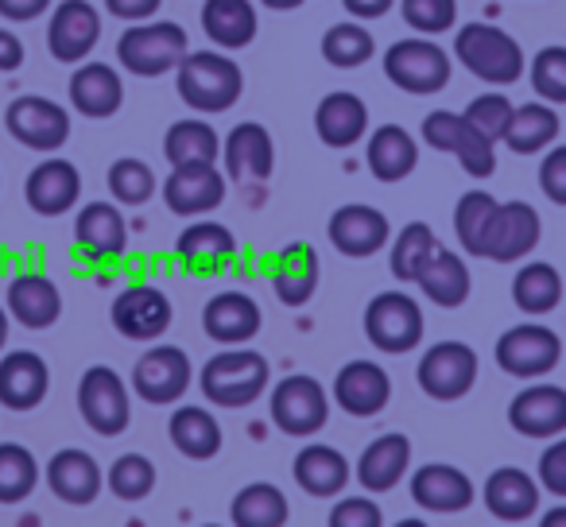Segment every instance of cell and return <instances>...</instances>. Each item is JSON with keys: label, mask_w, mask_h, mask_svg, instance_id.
<instances>
[{"label": "cell", "mask_w": 566, "mask_h": 527, "mask_svg": "<svg viewBox=\"0 0 566 527\" xmlns=\"http://www.w3.org/2000/svg\"><path fill=\"white\" fill-rule=\"evenodd\" d=\"M175 89H179L182 105H190L202 117H213V113H226L241 102L244 74L229 55H218V51H187L182 63L175 66Z\"/></svg>", "instance_id": "obj_1"}, {"label": "cell", "mask_w": 566, "mask_h": 527, "mask_svg": "<svg viewBox=\"0 0 566 527\" xmlns=\"http://www.w3.org/2000/svg\"><path fill=\"white\" fill-rule=\"evenodd\" d=\"M272 384V365L244 346H226L221 354H213L198 372V388L213 408L241 411L249 403H256Z\"/></svg>", "instance_id": "obj_2"}, {"label": "cell", "mask_w": 566, "mask_h": 527, "mask_svg": "<svg viewBox=\"0 0 566 527\" xmlns=\"http://www.w3.org/2000/svg\"><path fill=\"white\" fill-rule=\"evenodd\" d=\"M454 59L485 86H512L524 78L527 59L520 43L496 24H462L454 32Z\"/></svg>", "instance_id": "obj_3"}, {"label": "cell", "mask_w": 566, "mask_h": 527, "mask_svg": "<svg viewBox=\"0 0 566 527\" xmlns=\"http://www.w3.org/2000/svg\"><path fill=\"white\" fill-rule=\"evenodd\" d=\"M190 51V40L182 24L171 20H156V24H133L120 32L117 40V63L136 78H159V74L175 71L182 55Z\"/></svg>", "instance_id": "obj_4"}, {"label": "cell", "mask_w": 566, "mask_h": 527, "mask_svg": "<svg viewBox=\"0 0 566 527\" xmlns=\"http://www.w3.org/2000/svg\"><path fill=\"white\" fill-rule=\"evenodd\" d=\"M450 55L427 35H411V40H396L385 51V78L400 86L403 94L431 97L450 86Z\"/></svg>", "instance_id": "obj_5"}, {"label": "cell", "mask_w": 566, "mask_h": 527, "mask_svg": "<svg viewBox=\"0 0 566 527\" xmlns=\"http://www.w3.org/2000/svg\"><path fill=\"white\" fill-rule=\"evenodd\" d=\"M268 411H272V423L292 439H311L326 426L331 419V392L318 384L307 372H292L283 377L280 384L268 396Z\"/></svg>", "instance_id": "obj_6"}, {"label": "cell", "mask_w": 566, "mask_h": 527, "mask_svg": "<svg viewBox=\"0 0 566 527\" xmlns=\"http://www.w3.org/2000/svg\"><path fill=\"white\" fill-rule=\"evenodd\" d=\"M78 411L86 426L102 439H117L133 423V396L120 380L117 369L109 365H90L78 380Z\"/></svg>", "instance_id": "obj_7"}, {"label": "cell", "mask_w": 566, "mask_h": 527, "mask_svg": "<svg viewBox=\"0 0 566 527\" xmlns=\"http://www.w3.org/2000/svg\"><path fill=\"white\" fill-rule=\"evenodd\" d=\"M365 338L388 357H403L423 341V307L403 292H380L365 307Z\"/></svg>", "instance_id": "obj_8"}, {"label": "cell", "mask_w": 566, "mask_h": 527, "mask_svg": "<svg viewBox=\"0 0 566 527\" xmlns=\"http://www.w3.org/2000/svg\"><path fill=\"white\" fill-rule=\"evenodd\" d=\"M419 136H423L427 148L458 156L462 171L473 175V179H489L496 171V144L489 136H481L462 113H447V109L427 113L423 125H419Z\"/></svg>", "instance_id": "obj_9"}, {"label": "cell", "mask_w": 566, "mask_h": 527, "mask_svg": "<svg viewBox=\"0 0 566 527\" xmlns=\"http://www.w3.org/2000/svg\"><path fill=\"white\" fill-rule=\"evenodd\" d=\"M496 365L516 380H539L563 361V341L551 326L520 323L496 338Z\"/></svg>", "instance_id": "obj_10"}, {"label": "cell", "mask_w": 566, "mask_h": 527, "mask_svg": "<svg viewBox=\"0 0 566 527\" xmlns=\"http://www.w3.org/2000/svg\"><path fill=\"white\" fill-rule=\"evenodd\" d=\"M416 380L431 400L454 403L462 396H470V388L478 384V354L465 341H434L423 357H419Z\"/></svg>", "instance_id": "obj_11"}, {"label": "cell", "mask_w": 566, "mask_h": 527, "mask_svg": "<svg viewBox=\"0 0 566 527\" xmlns=\"http://www.w3.org/2000/svg\"><path fill=\"white\" fill-rule=\"evenodd\" d=\"M4 128L17 144L51 156L71 140V113L51 97L24 94L4 109Z\"/></svg>", "instance_id": "obj_12"}, {"label": "cell", "mask_w": 566, "mask_h": 527, "mask_svg": "<svg viewBox=\"0 0 566 527\" xmlns=\"http://www.w3.org/2000/svg\"><path fill=\"white\" fill-rule=\"evenodd\" d=\"M195 369H190L187 349L179 346H151L133 369V392L151 408H167L187 396Z\"/></svg>", "instance_id": "obj_13"}, {"label": "cell", "mask_w": 566, "mask_h": 527, "mask_svg": "<svg viewBox=\"0 0 566 527\" xmlns=\"http://www.w3.org/2000/svg\"><path fill=\"white\" fill-rule=\"evenodd\" d=\"M539 236H543V221L532 202H501L493 213V221H489L485 244H481V260L516 264V260L532 256Z\"/></svg>", "instance_id": "obj_14"}, {"label": "cell", "mask_w": 566, "mask_h": 527, "mask_svg": "<svg viewBox=\"0 0 566 527\" xmlns=\"http://www.w3.org/2000/svg\"><path fill=\"white\" fill-rule=\"evenodd\" d=\"M102 40V12L90 0H63L51 12L48 24V51L59 63H86Z\"/></svg>", "instance_id": "obj_15"}, {"label": "cell", "mask_w": 566, "mask_h": 527, "mask_svg": "<svg viewBox=\"0 0 566 527\" xmlns=\"http://www.w3.org/2000/svg\"><path fill=\"white\" fill-rule=\"evenodd\" d=\"M226 190L229 179L226 171H218V164H187L171 167L164 182V202L179 218H202L226 202Z\"/></svg>", "instance_id": "obj_16"}, {"label": "cell", "mask_w": 566, "mask_h": 527, "mask_svg": "<svg viewBox=\"0 0 566 527\" xmlns=\"http://www.w3.org/2000/svg\"><path fill=\"white\" fill-rule=\"evenodd\" d=\"M113 326H117L120 338L128 341H156L167 334L171 326L175 310H171V299H167L159 287L151 284H133L113 299V310H109Z\"/></svg>", "instance_id": "obj_17"}, {"label": "cell", "mask_w": 566, "mask_h": 527, "mask_svg": "<svg viewBox=\"0 0 566 527\" xmlns=\"http://www.w3.org/2000/svg\"><path fill=\"white\" fill-rule=\"evenodd\" d=\"M326 236L331 244L349 260H369L392 241V225L388 218L377 210V205H365V202H349L338 205L331 213V225H326Z\"/></svg>", "instance_id": "obj_18"}, {"label": "cell", "mask_w": 566, "mask_h": 527, "mask_svg": "<svg viewBox=\"0 0 566 527\" xmlns=\"http://www.w3.org/2000/svg\"><path fill=\"white\" fill-rule=\"evenodd\" d=\"M334 403L354 419H373L392 400V377L377 361H349L338 369L331 388Z\"/></svg>", "instance_id": "obj_19"}, {"label": "cell", "mask_w": 566, "mask_h": 527, "mask_svg": "<svg viewBox=\"0 0 566 527\" xmlns=\"http://www.w3.org/2000/svg\"><path fill=\"white\" fill-rule=\"evenodd\" d=\"M74 249L90 264H113L128 249V225L113 202H90L74 218Z\"/></svg>", "instance_id": "obj_20"}, {"label": "cell", "mask_w": 566, "mask_h": 527, "mask_svg": "<svg viewBox=\"0 0 566 527\" xmlns=\"http://www.w3.org/2000/svg\"><path fill=\"white\" fill-rule=\"evenodd\" d=\"M24 198L40 218H63V213H71L82 198L78 167L63 156H48L43 164L32 167V175H28Z\"/></svg>", "instance_id": "obj_21"}, {"label": "cell", "mask_w": 566, "mask_h": 527, "mask_svg": "<svg viewBox=\"0 0 566 527\" xmlns=\"http://www.w3.org/2000/svg\"><path fill=\"white\" fill-rule=\"evenodd\" d=\"M509 426L516 434H524V439H558V434H566V388H520L509 403Z\"/></svg>", "instance_id": "obj_22"}, {"label": "cell", "mask_w": 566, "mask_h": 527, "mask_svg": "<svg viewBox=\"0 0 566 527\" xmlns=\"http://www.w3.org/2000/svg\"><path fill=\"white\" fill-rule=\"evenodd\" d=\"M221 164H226L229 182H252L268 179L275 167V144L260 120H241L229 128V136L221 140Z\"/></svg>", "instance_id": "obj_23"}, {"label": "cell", "mask_w": 566, "mask_h": 527, "mask_svg": "<svg viewBox=\"0 0 566 527\" xmlns=\"http://www.w3.org/2000/svg\"><path fill=\"white\" fill-rule=\"evenodd\" d=\"M411 500L423 512H439V516H454V512H465L473 500H478V488L465 477L458 465L447 462H427L411 473Z\"/></svg>", "instance_id": "obj_24"}, {"label": "cell", "mask_w": 566, "mask_h": 527, "mask_svg": "<svg viewBox=\"0 0 566 527\" xmlns=\"http://www.w3.org/2000/svg\"><path fill=\"white\" fill-rule=\"evenodd\" d=\"M51 392V369L32 349H12L0 357V408L35 411Z\"/></svg>", "instance_id": "obj_25"}, {"label": "cell", "mask_w": 566, "mask_h": 527, "mask_svg": "<svg viewBox=\"0 0 566 527\" xmlns=\"http://www.w3.org/2000/svg\"><path fill=\"white\" fill-rule=\"evenodd\" d=\"M264 326L260 303L244 292H218L202 307V330L218 346H249Z\"/></svg>", "instance_id": "obj_26"}, {"label": "cell", "mask_w": 566, "mask_h": 527, "mask_svg": "<svg viewBox=\"0 0 566 527\" xmlns=\"http://www.w3.org/2000/svg\"><path fill=\"white\" fill-rule=\"evenodd\" d=\"M175 256H179L182 268L195 272V276H213V272H221L226 264H233L237 236H233V229L221 225V221L198 218L179 233V241H175Z\"/></svg>", "instance_id": "obj_27"}, {"label": "cell", "mask_w": 566, "mask_h": 527, "mask_svg": "<svg viewBox=\"0 0 566 527\" xmlns=\"http://www.w3.org/2000/svg\"><path fill=\"white\" fill-rule=\"evenodd\" d=\"M481 500L501 524H524L539 512V481L520 465H501L485 477Z\"/></svg>", "instance_id": "obj_28"}, {"label": "cell", "mask_w": 566, "mask_h": 527, "mask_svg": "<svg viewBox=\"0 0 566 527\" xmlns=\"http://www.w3.org/2000/svg\"><path fill=\"white\" fill-rule=\"evenodd\" d=\"M43 481H48V488L59 500L74 504V508L94 504L105 488V473H102V465H97V457L74 446L59 450V454L51 457L48 470H43Z\"/></svg>", "instance_id": "obj_29"}, {"label": "cell", "mask_w": 566, "mask_h": 527, "mask_svg": "<svg viewBox=\"0 0 566 527\" xmlns=\"http://www.w3.org/2000/svg\"><path fill=\"white\" fill-rule=\"evenodd\" d=\"M411 470V439L400 431H388L380 439H373L369 446L357 457V485L369 496L377 493H392Z\"/></svg>", "instance_id": "obj_30"}, {"label": "cell", "mask_w": 566, "mask_h": 527, "mask_svg": "<svg viewBox=\"0 0 566 527\" xmlns=\"http://www.w3.org/2000/svg\"><path fill=\"white\" fill-rule=\"evenodd\" d=\"M4 310L24 330H51L63 315V295H59L55 280H48L43 272H24L4 292Z\"/></svg>", "instance_id": "obj_31"}, {"label": "cell", "mask_w": 566, "mask_h": 527, "mask_svg": "<svg viewBox=\"0 0 566 527\" xmlns=\"http://www.w3.org/2000/svg\"><path fill=\"white\" fill-rule=\"evenodd\" d=\"M71 105L74 113L90 120H109L125 105V82H120L117 66L109 63H78L71 74Z\"/></svg>", "instance_id": "obj_32"}, {"label": "cell", "mask_w": 566, "mask_h": 527, "mask_svg": "<svg viewBox=\"0 0 566 527\" xmlns=\"http://www.w3.org/2000/svg\"><path fill=\"white\" fill-rule=\"evenodd\" d=\"M318 280H323V264L307 241H292L272 260V292L283 307H303L315 299Z\"/></svg>", "instance_id": "obj_33"}, {"label": "cell", "mask_w": 566, "mask_h": 527, "mask_svg": "<svg viewBox=\"0 0 566 527\" xmlns=\"http://www.w3.org/2000/svg\"><path fill=\"white\" fill-rule=\"evenodd\" d=\"M315 133L326 148H354L369 133V105L349 89H334L315 105Z\"/></svg>", "instance_id": "obj_34"}, {"label": "cell", "mask_w": 566, "mask_h": 527, "mask_svg": "<svg viewBox=\"0 0 566 527\" xmlns=\"http://www.w3.org/2000/svg\"><path fill=\"white\" fill-rule=\"evenodd\" d=\"M292 473H295V485H300L307 496L331 500V496H338L342 488L349 485V473L354 470H349L342 450L326 446V442H307V446L295 454Z\"/></svg>", "instance_id": "obj_35"}, {"label": "cell", "mask_w": 566, "mask_h": 527, "mask_svg": "<svg viewBox=\"0 0 566 527\" xmlns=\"http://www.w3.org/2000/svg\"><path fill=\"white\" fill-rule=\"evenodd\" d=\"M419 292L427 295V299L434 303V307H442V310H454V307H462L465 299H470V292H473V276H470V264H465L458 252H450V249H434V256L427 260V268L419 272Z\"/></svg>", "instance_id": "obj_36"}, {"label": "cell", "mask_w": 566, "mask_h": 527, "mask_svg": "<svg viewBox=\"0 0 566 527\" xmlns=\"http://www.w3.org/2000/svg\"><path fill=\"white\" fill-rule=\"evenodd\" d=\"M365 164H369L373 179L380 182H400L408 179L419 167V148L416 136L403 125H380L369 136V148H365Z\"/></svg>", "instance_id": "obj_37"}, {"label": "cell", "mask_w": 566, "mask_h": 527, "mask_svg": "<svg viewBox=\"0 0 566 527\" xmlns=\"http://www.w3.org/2000/svg\"><path fill=\"white\" fill-rule=\"evenodd\" d=\"M202 32L213 48L241 51L256 40L260 20L252 0H206L202 4Z\"/></svg>", "instance_id": "obj_38"}, {"label": "cell", "mask_w": 566, "mask_h": 527, "mask_svg": "<svg viewBox=\"0 0 566 527\" xmlns=\"http://www.w3.org/2000/svg\"><path fill=\"white\" fill-rule=\"evenodd\" d=\"M167 434H171V446L190 462H210V457H218L221 442H226L213 411L198 408V403L175 408V415L167 419Z\"/></svg>", "instance_id": "obj_39"}, {"label": "cell", "mask_w": 566, "mask_h": 527, "mask_svg": "<svg viewBox=\"0 0 566 527\" xmlns=\"http://www.w3.org/2000/svg\"><path fill=\"white\" fill-rule=\"evenodd\" d=\"M558 113L555 105L547 102H527V105H516L512 109V120L509 128H504L501 140L509 144V151H516V156H539V151H547L551 144L558 140Z\"/></svg>", "instance_id": "obj_40"}, {"label": "cell", "mask_w": 566, "mask_h": 527, "mask_svg": "<svg viewBox=\"0 0 566 527\" xmlns=\"http://www.w3.org/2000/svg\"><path fill=\"white\" fill-rule=\"evenodd\" d=\"M292 508H287V496L272 481H252L229 504V524L233 527H287Z\"/></svg>", "instance_id": "obj_41"}, {"label": "cell", "mask_w": 566, "mask_h": 527, "mask_svg": "<svg viewBox=\"0 0 566 527\" xmlns=\"http://www.w3.org/2000/svg\"><path fill=\"white\" fill-rule=\"evenodd\" d=\"M164 156L171 167H187V164H218L221 159V136L213 133L210 120L198 117H182L167 128L164 136Z\"/></svg>", "instance_id": "obj_42"}, {"label": "cell", "mask_w": 566, "mask_h": 527, "mask_svg": "<svg viewBox=\"0 0 566 527\" xmlns=\"http://www.w3.org/2000/svg\"><path fill=\"white\" fill-rule=\"evenodd\" d=\"M512 303L532 318L551 315L563 303V276L543 260H532L512 276Z\"/></svg>", "instance_id": "obj_43"}, {"label": "cell", "mask_w": 566, "mask_h": 527, "mask_svg": "<svg viewBox=\"0 0 566 527\" xmlns=\"http://www.w3.org/2000/svg\"><path fill=\"white\" fill-rule=\"evenodd\" d=\"M439 249V236L427 221H408L400 233L392 236V252H388V268L400 284H416L419 272L427 268V260Z\"/></svg>", "instance_id": "obj_44"}, {"label": "cell", "mask_w": 566, "mask_h": 527, "mask_svg": "<svg viewBox=\"0 0 566 527\" xmlns=\"http://www.w3.org/2000/svg\"><path fill=\"white\" fill-rule=\"evenodd\" d=\"M377 55V40L365 24H331L323 35V59L334 71H357Z\"/></svg>", "instance_id": "obj_45"}, {"label": "cell", "mask_w": 566, "mask_h": 527, "mask_svg": "<svg viewBox=\"0 0 566 527\" xmlns=\"http://www.w3.org/2000/svg\"><path fill=\"white\" fill-rule=\"evenodd\" d=\"M40 485V462L20 442H0V504H20Z\"/></svg>", "instance_id": "obj_46"}, {"label": "cell", "mask_w": 566, "mask_h": 527, "mask_svg": "<svg viewBox=\"0 0 566 527\" xmlns=\"http://www.w3.org/2000/svg\"><path fill=\"white\" fill-rule=\"evenodd\" d=\"M496 198L489 190H465L454 205V233H458V244L462 252L470 256H481V244H485V233H489V221L496 213Z\"/></svg>", "instance_id": "obj_47"}, {"label": "cell", "mask_w": 566, "mask_h": 527, "mask_svg": "<svg viewBox=\"0 0 566 527\" xmlns=\"http://www.w3.org/2000/svg\"><path fill=\"white\" fill-rule=\"evenodd\" d=\"M105 182H109L113 202H120V205H144L159 187L156 171H151V167L144 164V159H136V156L117 159V164L109 167V175H105Z\"/></svg>", "instance_id": "obj_48"}, {"label": "cell", "mask_w": 566, "mask_h": 527, "mask_svg": "<svg viewBox=\"0 0 566 527\" xmlns=\"http://www.w3.org/2000/svg\"><path fill=\"white\" fill-rule=\"evenodd\" d=\"M105 485H109V493L117 500L136 504L144 496H151V488H156V465L144 454H120L109 465V473H105Z\"/></svg>", "instance_id": "obj_49"}, {"label": "cell", "mask_w": 566, "mask_h": 527, "mask_svg": "<svg viewBox=\"0 0 566 527\" xmlns=\"http://www.w3.org/2000/svg\"><path fill=\"white\" fill-rule=\"evenodd\" d=\"M532 89L539 94V102L547 105H566V48H543L527 66Z\"/></svg>", "instance_id": "obj_50"}, {"label": "cell", "mask_w": 566, "mask_h": 527, "mask_svg": "<svg viewBox=\"0 0 566 527\" xmlns=\"http://www.w3.org/2000/svg\"><path fill=\"white\" fill-rule=\"evenodd\" d=\"M400 17L416 35L434 40L458 24V0H400Z\"/></svg>", "instance_id": "obj_51"}, {"label": "cell", "mask_w": 566, "mask_h": 527, "mask_svg": "<svg viewBox=\"0 0 566 527\" xmlns=\"http://www.w3.org/2000/svg\"><path fill=\"white\" fill-rule=\"evenodd\" d=\"M512 109H516V105H512L509 97L501 94V89H489V94H478L470 105H465L462 117L470 120V125L478 128L481 136H489V140L496 144L504 136V128H509Z\"/></svg>", "instance_id": "obj_52"}, {"label": "cell", "mask_w": 566, "mask_h": 527, "mask_svg": "<svg viewBox=\"0 0 566 527\" xmlns=\"http://www.w3.org/2000/svg\"><path fill=\"white\" fill-rule=\"evenodd\" d=\"M326 527H385V512L373 496H342L331 508Z\"/></svg>", "instance_id": "obj_53"}, {"label": "cell", "mask_w": 566, "mask_h": 527, "mask_svg": "<svg viewBox=\"0 0 566 527\" xmlns=\"http://www.w3.org/2000/svg\"><path fill=\"white\" fill-rule=\"evenodd\" d=\"M539 488L566 500V434L551 439V446L539 454Z\"/></svg>", "instance_id": "obj_54"}, {"label": "cell", "mask_w": 566, "mask_h": 527, "mask_svg": "<svg viewBox=\"0 0 566 527\" xmlns=\"http://www.w3.org/2000/svg\"><path fill=\"white\" fill-rule=\"evenodd\" d=\"M539 190L551 198L555 205H566V144L555 148L551 144L543 151V164H539Z\"/></svg>", "instance_id": "obj_55"}, {"label": "cell", "mask_w": 566, "mask_h": 527, "mask_svg": "<svg viewBox=\"0 0 566 527\" xmlns=\"http://www.w3.org/2000/svg\"><path fill=\"white\" fill-rule=\"evenodd\" d=\"M159 4H164V0H105V12L125 20V24H144V20L156 17Z\"/></svg>", "instance_id": "obj_56"}, {"label": "cell", "mask_w": 566, "mask_h": 527, "mask_svg": "<svg viewBox=\"0 0 566 527\" xmlns=\"http://www.w3.org/2000/svg\"><path fill=\"white\" fill-rule=\"evenodd\" d=\"M51 9V0H0V17L9 24H28V20H40Z\"/></svg>", "instance_id": "obj_57"}, {"label": "cell", "mask_w": 566, "mask_h": 527, "mask_svg": "<svg viewBox=\"0 0 566 527\" xmlns=\"http://www.w3.org/2000/svg\"><path fill=\"white\" fill-rule=\"evenodd\" d=\"M24 40L12 28H0V74H12L24 66Z\"/></svg>", "instance_id": "obj_58"}, {"label": "cell", "mask_w": 566, "mask_h": 527, "mask_svg": "<svg viewBox=\"0 0 566 527\" xmlns=\"http://www.w3.org/2000/svg\"><path fill=\"white\" fill-rule=\"evenodd\" d=\"M396 0H342V9L349 12L354 20H380L392 12Z\"/></svg>", "instance_id": "obj_59"}, {"label": "cell", "mask_w": 566, "mask_h": 527, "mask_svg": "<svg viewBox=\"0 0 566 527\" xmlns=\"http://www.w3.org/2000/svg\"><path fill=\"white\" fill-rule=\"evenodd\" d=\"M539 527H566V504H555L539 516Z\"/></svg>", "instance_id": "obj_60"}, {"label": "cell", "mask_w": 566, "mask_h": 527, "mask_svg": "<svg viewBox=\"0 0 566 527\" xmlns=\"http://www.w3.org/2000/svg\"><path fill=\"white\" fill-rule=\"evenodd\" d=\"M264 9H272V12H292V9H300L303 0H260Z\"/></svg>", "instance_id": "obj_61"}, {"label": "cell", "mask_w": 566, "mask_h": 527, "mask_svg": "<svg viewBox=\"0 0 566 527\" xmlns=\"http://www.w3.org/2000/svg\"><path fill=\"white\" fill-rule=\"evenodd\" d=\"M9 323H12V318H9V310L0 307V349L9 346Z\"/></svg>", "instance_id": "obj_62"}, {"label": "cell", "mask_w": 566, "mask_h": 527, "mask_svg": "<svg viewBox=\"0 0 566 527\" xmlns=\"http://www.w3.org/2000/svg\"><path fill=\"white\" fill-rule=\"evenodd\" d=\"M392 527H431L427 519H416V516H408V519H396Z\"/></svg>", "instance_id": "obj_63"}, {"label": "cell", "mask_w": 566, "mask_h": 527, "mask_svg": "<svg viewBox=\"0 0 566 527\" xmlns=\"http://www.w3.org/2000/svg\"><path fill=\"white\" fill-rule=\"evenodd\" d=\"M202 527H221V524H202Z\"/></svg>", "instance_id": "obj_64"}]
</instances>
